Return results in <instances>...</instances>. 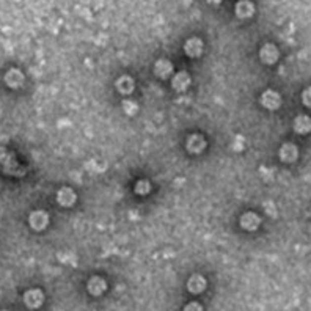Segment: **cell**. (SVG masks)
Returning a JSON list of instances; mask_svg holds the SVG:
<instances>
[{
    "mask_svg": "<svg viewBox=\"0 0 311 311\" xmlns=\"http://www.w3.org/2000/svg\"><path fill=\"white\" fill-rule=\"evenodd\" d=\"M259 223H261V219L258 217V214L255 212H245L240 215V220H239V225L242 230L245 231H256Z\"/></svg>",
    "mask_w": 311,
    "mask_h": 311,
    "instance_id": "obj_1",
    "label": "cell"
},
{
    "mask_svg": "<svg viewBox=\"0 0 311 311\" xmlns=\"http://www.w3.org/2000/svg\"><path fill=\"white\" fill-rule=\"evenodd\" d=\"M206 148V140L200 134H192L187 138V151L192 154H200Z\"/></svg>",
    "mask_w": 311,
    "mask_h": 311,
    "instance_id": "obj_2",
    "label": "cell"
},
{
    "mask_svg": "<svg viewBox=\"0 0 311 311\" xmlns=\"http://www.w3.org/2000/svg\"><path fill=\"white\" fill-rule=\"evenodd\" d=\"M57 200L58 203L65 206V207H69V206H73L77 200V195L76 192L71 189V187H63V189H60L58 190V194H57Z\"/></svg>",
    "mask_w": 311,
    "mask_h": 311,
    "instance_id": "obj_3",
    "label": "cell"
},
{
    "mask_svg": "<svg viewBox=\"0 0 311 311\" xmlns=\"http://www.w3.org/2000/svg\"><path fill=\"white\" fill-rule=\"evenodd\" d=\"M261 104L266 109L275 110L276 107H280V94L272 90H267L261 94Z\"/></svg>",
    "mask_w": 311,
    "mask_h": 311,
    "instance_id": "obj_4",
    "label": "cell"
},
{
    "mask_svg": "<svg viewBox=\"0 0 311 311\" xmlns=\"http://www.w3.org/2000/svg\"><path fill=\"white\" fill-rule=\"evenodd\" d=\"M190 82H192V79H190V76L186 73V71H181L178 74H175V77H173L171 80V86L175 88L176 91H186L189 86H190Z\"/></svg>",
    "mask_w": 311,
    "mask_h": 311,
    "instance_id": "obj_5",
    "label": "cell"
},
{
    "mask_svg": "<svg viewBox=\"0 0 311 311\" xmlns=\"http://www.w3.org/2000/svg\"><path fill=\"white\" fill-rule=\"evenodd\" d=\"M115 86L121 94H131L134 91V79L129 76H121L117 79Z\"/></svg>",
    "mask_w": 311,
    "mask_h": 311,
    "instance_id": "obj_6",
    "label": "cell"
},
{
    "mask_svg": "<svg viewBox=\"0 0 311 311\" xmlns=\"http://www.w3.org/2000/svg\"><path fill=\"white\" fill-rule=\"evenodd\" d=\"M154 73L160 79H167L168 76H171L173 73V65L168 62V60H157V63L154 65Z\"/></svg>",
    "mask_w": 311,
    "mask_h": 311,
    "instance_id": "obj_7",
    "label": "cell"
},
{
    "mask_svg": "<svg viewBox=\"0 0 311 311\" xmlns=\"http://www.w3.org/2000/svg\"><path fill=\"white\" fill-rule=\"evenodd\" d=\"M186 54L190 55V57H200L201 55V52H203V42L200 39H189L186 42Z\"/></svg>",
    "mask_w": 311,
    "mask_h": 311,
    "instance_id": "obj_8",
    "label": "cell"
},
{
    "mask_svg": "<svg viewBox=\"0 0 311 311\" xmlns=\"http://www.w3.org/2000/svg\"><path fill=\"white\" fill-rule=\"evenodd\" d=\"M30 222H32L35 230H44L46 225H47V215H46V212H42V211L33 212L32 217H30Z\"/></svg>",
    "mask_w": 311,
    "mask_h": 311,
    "instance_id": "obj_9",
    "label": "cell"
},
{
    "mask_svg": "<svg viewBox=\"0 0 311 311\" xmlns=\"http://www.w3.org/2000/svg\"><path fill=\"white\" fill-rule=\"evenodd\" d=\"M278 58V54H276V50L273 46H264L261 50V60L267 65H273L275 60Z\"/></svg>",
    "mask_w": 311,
    "mask_h": 311,
    "instance_id": "obj_10",
    "label": "cell"
},
{
    "mask_svg": "<svg viewBox=\"0 0 311 311\" xmlns=\"http://www.w3.org/2000/svg\"><path fill=\"white\" fill-rule=\"evenodd\" d=\"M204 286H206V281L200 275H194L192 278L189 280V289L192 292H200L204 289Z\"/></svg>",
    "mask_w": 311,
    "mask_h": 311,
    "instance_id": "obj_11",
    "label": "cell"
},
{
    "mask_svg": "<svg viewBox=\"0 0 311 311\" xmlns=\"http://www.w3.org/2000/svg\"><path fill=\"white\" fill-rule=\"evenodd\" d=\"M104 288H106V283H104V280H101L99 276H93V278L88 281V289L93 294H101L104 291Z\"/></svg>",
    "mask_w": 311,
    "mask_h": 311,
    "instance_id": "obj_12",
    "label": "cell"
},
{
    "mask_svg": "<svg viewBox=\"0 0 311 311\" xmlns=\"http://www.w3.org/2000/svg\"><path fill=\"white\" fill-rule=\"evenodd\" d=\"M280 157L283 160H292L296 157V146L294 145H284L280 150Z\"/></svg>",
    "mask_w": 311,
    "mask_h": 311,
    "instance_id": "obj_13",
    "label": "cell"
},
{
    "mask_svg": "<svg viewBox=\"0 0 311 311\" xmlns=\"http://www.w3.org/2000/svg\"><path fill=\"white\" fill-rule=\"evenodd\" d=\"M294 127H296L297 132H307L311 127V121L307 117H299L296 119V123H294Z\"/></svg>",
    "mask_w": 311,
    "mask_h": 311,
    "instance_id": "obj_14",
    "label": "cell"
},
{
    "mask_svg": "<svg viewBox=\"0 0 311 311\" xmlns=\"http://www.w3.org/2000/svg\"><path fill=\"white\" fill-rule=\"evenodd\" d=\"M150 190H151V184L148 183V181H138V183L135 184V194H138V195L150 194Z\"/></svg>",
    "mask_w": 311,
    "mask_h": 311,
    "instance_id": "obj_15",
    "label": "cell"
},
{
    "mask_svg": "<svg viewBox=\"0 0 311 311\" xmlns=\"http://www.w3.org/2000/svg\"><path fill=\"white\" fill-rule=\"evenodd\" d=\"M123 110L126 112L127 115H135L137 114V110H138V106H137V102L135 101H131V99H127V101H123Z\"/></svg>",
    "mask_w": 311,
    "mask_h": 311,
    "instance_id": "obj_16",
    "label": "cell"
},
{
    "mask_svg": "<svg viewBox=\"0 0 311 311\" xmlns=\"http://www.w3.org/2000/svg\"><path fill=\"white\" fill-rule=\"evenodd\" d=\"M304 101H305L307 106H311V90L304 93Z\"/></svg>",
    "mask_w": 311,
    "mask_h": 311,
    "instance_id": "obj_17",
    "label": "cell"
}]
</instances>
